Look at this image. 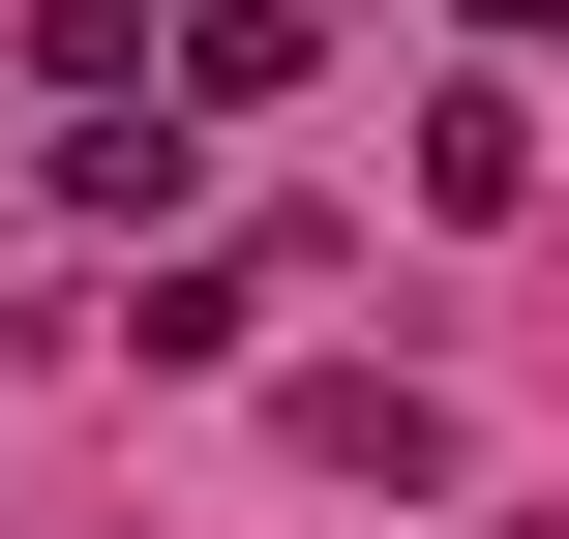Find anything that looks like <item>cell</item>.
Returning <instances> with one entry per match:
<instances>
[{"instance_id":"cell-1","label":"cell","mask_w":569,"mask_h":539,"mask_svg":"<svg viewBox=\"0 0 569 539\" xmlns=\"http://www.w3.org/2000/svg\"><path fill=\"white\" fill-rule=\"evenodd\" d=\"M300 480H450V420H420L390 360H300Z\"/></svg>"},{"instance_id":"cell-2","label":"cell","mask_w":569,"mask_h":539,"mask_svg":"<svg viewBox=\"0 0 569 539\" xmlns=\"http://www.w3.org/2000/svg\"><path fill=\"white\" fill-rule=\"evenodd\" d=\"M60 210H90V240H150V210H180V120H150V90H90V120H60Z\"/></svg>"},{"instance_id":"cell-3","label":"cell","mask_w":569,"mask_h":539,"mask_svg":"<svg viewBox=\"0 0 569 539\" xmlns=\"http://www.w3.org/2000/svg\"><path fill=\"white\" fill-rule=\"evenodd\" d=\"M240 330H270V240H210V270H150V300H120V360H240Z\"/></svg>"},{"instance_id":"cell-4","label":"cell","mask_w":569,"mask_h":539,"mask_svg":"<svg viewBox=\"0 0 569 539\" xmlns=\"http://www.w3.org/2000/svg\"><path fill=\"white\" fill-rule=\"evenodd\" d=\"M30 60H60V90H150L180 30H150V0H30Z\"/></svg>"},{"instance_id":"cell-5","label":"cell","mask_w":569,"mask_h":539,"mask_svg":"<svg viewBox=\"0 0 569 539\" xmlns=\"http://www.w3.org/2000/svg\"><path fill=\"white\" fill-rule=\"evenodd\" d=\"M0 180H30V150H0Z\"/></svg>"}]
</instances>
